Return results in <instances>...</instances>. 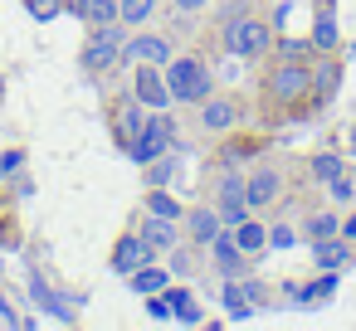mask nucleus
<instances>
[{
	"label": "nucleus",
	"instance_id": "obj_1",
	"mask_svg": "<svg viewBox=\"0 0 356 331\" xmlns=\"http://www.w3.org/2000/svg\"><path fill=\"white\" fill-rule=\"evenodd\" d=\"M264 93L273 103H302V98H312V59H283L264 78Z\"/></svg>",
	"mask_w": 356,
	"mask_h": 331
},
{
	"label": "nucleus",
	"instance_id": "obj_2",
	"mask_svg": "<svg viewBox=\"0 0 356 331\" xmlns=\"http://www.w3.org/2000/svg\"><path fill=\"white\" fill-rule=\"evenodd\" d=\"M268 44H273V30L254 15H234L225 25V49L234 59H259V54H268Z\"/></svg>",
	"mask_w": 356,
	"mask_h": 331
},
{
	"label": "nucleus",
	"instance_id": "obj_3",
	"mask_svg": "<svg viewBox=\"0 0 356 331\" xmlns=\"http://www.w3.org/2000/svg\"><path fill=\"white\" fill-rule=\"evenodd\" d=\"M122 49H127V40H122L118 20L93 25V35H88V44H83V69H88V74H108V69L122 59Z\"/></svg>",
	"mask_w": 356,
	"mask_h": 331
},
{
	"label": "nucleus",
	"instance_id": "obj_4",
	"mask_svg": "<svg viewBox=\"0 0 356 331\" xmlns=\"http://www.w3.org/2000/svg\"><path fill=\"white\" fill-rule=\"evenodd\" d=\"M166 88L176 103H205L210 98V69L200 59H176L166 74Z\"/></svg>",
	"mask_w": 356,
	"mask_h": 331
},
{
	"label": "nucleus",
	"instance_id": "obj_5",
	"mask_svg": "<svg viewBox=\"0 0 356 331\" xmlns=\"http://www.w3.org/2000/svg\"><path fill=\"white\" fill-rule=\"evenodd\" d=\"M166 142H171V122H166V112H156V117H147L142 137L132 142V156L137 161H156V156H166Z\"/></svg>",
	"mask_w": 356,
	"mask_h": 331
},
{
	"label": "nucleus",
	"instance_id": "obj_6",
	"mask_svg": "<svg viewBox=\"0 0 356 331\" xmlns=\"http://www.w3.org/2000/svg\"><path fill=\"white\" fill-rule=\"evenodd\" d=\"M132 88H137V103H142L147 112H166L171 88H166V78H161L156 69H137V74H132Z\"/></svg>",
	"mask_w": 356,
	"mask_h": 331
},
{
	"label": "nucleus",
	"instance_id": "obj_7",
	"mask_svg": "<svg viewBox=\"0 0 356 331\" xmlns=\"http://www.w3.org/2000/svg\"><path fill=\"white\" fill-rule=\"evenodd\" d=\"M142 263H152V244H147L142 234H122V239L113 244V268L132 278V273H137Z\"/></svg>",
	"mask_w": 356,
	"mask_h": 331
},
{
	"label": "nucleus",
	"instance_id": "obj_8",
	"mask_svg": "<svg viewBox=\"0 0 356 331\" xmlns=\"http://www.w3.org/2000/svg\"><path fill=\"white\" fill-rule=\"evenodd\" d=\"M122 59H137V64H166V59H171V44H166L161 35H142V40H132V44L122 49Z\"/></svg>",
	"mask_w": 356,
	"mask_h": 331
},
{
	"label": "nucleus",
	"instance_id": "obj_9",
	"mask_svg": "<svg viewBox=\"0 0 356 331\" xmlns=\"http://www.w3.org/2000/svg\"><path fill=\"white\" fill-rule=\"evenodd\" d=\"M113 127H118V137L132 146V142L142 137V127H147V112H142V103H118V117H113Z\"/></svg>",
	"mask_w": 356,
	"mask_h": 331
},
{
	"label": "nucleus",
	"instance_id": "obj_10",
	"mask_svg": "<svg viewBox=\"0 0 356 331\" xmlns=\"http://www.w3.org/2000/svg\"><path fill=\"white\" fill-rule=\"evenodd\" d=\"M220 214H225L229 224H239V219L249 214V195H244V180H225V185H220Z\"/></svg>",
	"mask_w": 356,
	"mask_h": 331
},
{
	"label": "nucleus",
	"instance_id": "obj_11",
	"mask_svg": "<svg viewBox=\"0 0 356 331\" xmlns=\"http://www.w3.org/2000/svg\"><path fill=\"white\" fill-rule=\"evenodd\" d=\"M215 258H220V273H234L244 268V248L234 244V234H215Z\"/></svg>",
	"mask_w": 356,
	"mask_h": 331
},
{
	"label": "nucleus",
	"instance_id": "obj_12",
	"mask_svg": "<svg viewBox=\"0 0 356 331\" xmlns=\"http://www.w3.org/2000/svg\"><path fill=\"white\" fill-rule=\"evenodd\" d=\"M254 302H264V287H225V307H229V316H249L254 312Z\"/></svg>",
	"mask_w": 356,
	"mask_h": 331
},
{
	"label": "nucleus",
	"instance_id": "obj_13",
	"mask_svg": "<svg viewBox=\"0 0 356 331\" xmlns=\"http://www.w3.org/2000/svg\"><path fill=\"white\" fill-rule=\"evenodd\" d=\"M234 103H225V98H205V127L210 132H225V127H234Z\"/></svg>",
	"mask_w": 356,
	"mask_h": 331
},
{
	"label": "nucleus",
	"instance_id": "obj_14",
	"mask_svg": "<svg viewBox=\"0 0 356 331\" xmlns=\"http://www.w3.org/2000/svg\"><path fill=\"white\" fill-rule=\"evenodd\" d=\"M244 195H249V205H268V200L278 195V176H273V171H259V176L244 185Z\"/></svg>",
	"mask_w": 356,
	"mask_h": 331
},
{
	"label": "nucleus",
	"instance_id": "obj_15",
	"mask_svg": "<svg viewBox=\"0 0 356 331\" xmlns=\"http://www.w3.org/2000/svg\"><path fill=\"white\" fill-rule=\"evenodd\" d=\"M142 239H147L152 248H171V244H176V229H171V219H166V214H152V219H147V229H142Z\"/></svg>",
	"mask_w": 356,
	"mask_h": 331
},
{
	"label": "nucleus",
	"instance_id": "obj_16",
	"mask_svg": "<svg viewBox=\"0 0 356 331\" xmlns=\"http://www.w3.org/2000/svg\"><path fill=\"white\" fill-rule=\"evenodd\" d=\"M215 234H220V214L195 210V214H191V239H195V244H215Z\"/></svg>",
	"mask_w": 356,
	"mask_h": 331
},
{
	"label": "nucleus",
	"instance_id": "obj_17",
	"mask_svg": "<svg viewBox=\"0 0 356 331\" xmlns=\"http://www.w3.org/2000/svg\"><path fill=\"white\" fill-rule=\"evenodd\" d=\"M234 229H239V234H234V244H239L244 253H259V248L268 244V234H264V224H254V219H239Z\"/></svg>",
	"mask_w": 356,
	"mask_h": 331
},
{
	"label": "nucleus",
	"instance_id": "obj_18",
	"mask_svg": "<svg viewBox=\"0 0 356 331\" xmlns=\"http://www.w3.org/2000/svg\"><path fill=\"white\" fill-rule=\"evenodd\" d=\"M132 287H137L142 297H152V292H161V287H166V268H152V263H142V268L132 273Z\"/></svg>",
	"mask_w": 356,
	"mask_h": 331
},
{
	"label": "nucleus",
	"instance_id": "obj_19",
	"mask_svg": "<svg viewBox=\"0 0 356 331\" xmlns=\"http://www.w3.org/2000/svg\"><path fill=\"white\" fill-rule=\"evenodd\" d=\"M152 6H156V0H118V20L122 25H142L152 15Z\"/></svg>",
	"mask_w": 356,
	"mask_h": 331
},
{
	"label": "nucleus",
	"instance_id": "obj_20",
	"mask_svg": "<svg viewBox=\"0 0 356 331\" xmlns=\"http://www.w3.org/2000/svg\"><path fill=\"white\" fill-rule=\"evenodd\" d=\"M312 44H317V49H327V54H332V49H337V25H332V20H327V15H322V20H317V30H312Z\"/></svg>",
	"mask_w": 356,
	"mask_h": 331
},
{
	"label": "nucleus",
	"instance_id": "obj_21",
	"mask_svg": "<svg viewBox=\"0 0 356 331\" xmlns=\"http://www.w3.org/2000/svg\"><path fill=\"white\" fill-rule=\"evenodd\" d=\"M312 176H317V180L341 176V156H317V161H312Z\"/></svg>",
	"mask_w": 356,
	"mask_h": 331
},
{
	"label": "nucleus",
	"instance_id": "obj_22",
	"mask_svg": "<svg viewBox=\"0 0 356 331\" xmlns=\"http://www.w3.org/2000/svg\"><path fill=\"white\" fill-rule=\"evenodd\" d=\"M30 6V15H40V20H54L59 10H64V0H25Z\"/></svg>",
	"mask_w": 356,
	"mask_h": 331
},
{
	"label": "nucleus",
	"instance_id": "obj_23",
	"mask_svg": "<svg viewBox=\"0 0 356 331\" xmlns=\"http://www.w3.org/2000/svg\"><path fill=\"white\" fill-rule=\"evenodd\" d=\"M341 253H346L341 244H327V239H317V263H322V268H332V263H341Z\"/></svg>",
	"mask_w": 356,
	"mask_h": 331
},
{
	"label": "nucleus",
	"instance_id": "obj_24",
	"mask_svg": "<svg viewBox=\"0 0 356 331\" xmlns=\"http://www.w3.org/2000/svg\"><path fill=\"white\" fill-rule=\"evenodd\" d=\"M147 210H152V214H166V219H176V200H171V195H156V190H152Z\"/></svg>",
	"mask_w": 356,
	"mask_h": 331
},
{
	"label": "nucleus",
	"instance_id": "obj_25",
	"mask_svg": "<svg viewBox=\"0 0 356 331\" xmlns=\"http://www.w3.org/2000/svg\"><path fill=\"white\" fill-rule=\"evenodd\" d=\"M307 229H312V239H332V234H337V219H332V214H312Z\"/></svg>",
	"mask_w": 356,
	"mask_h": 331
},
{
	"label": "nucleus",
	"instance_id": "obj_26",
	"mask_svg": "<svg viewBox=\"0 0 356 331\" xmlns=\"http://www.w3.org/2000/svg\"><path fill=\"white\" fill-rule=\"evenodd\" d=\"M332 200H351V180L346 176H332Z\"/></svg>",
	"mask_w": 356,
	"mask_h": 331
},
{
	"label": "nucleus",
	"instance_id": "obj_27",
	"mask_svg": "<svg viewBox=\"0 0 356 331\" xmlns=\"http://www.w3.org/2000/svg\"><path fill=\"white\" fill-rule=\"evenodd\" d=\"M341 234H346V239H356V219H346V224H341Z\"/></svg>",
	"mask_w": 356,
	"mask_h": 331
},
{
	"label": "nucleus",
	"instance_id": "obj_28",
	"mask_svg": "<svg viewBox=\"0 0 356 331\" xmlns=\"http://www.w3.org/2000/svg\"><path fill=\"white\" fill-rule=\"evenodd\" d=\"M176 6H181V10H191V6H200V0H176Z\"/></svg>",
	"mask_w": 356,
	"mask_h": 331
}]
</instances>
